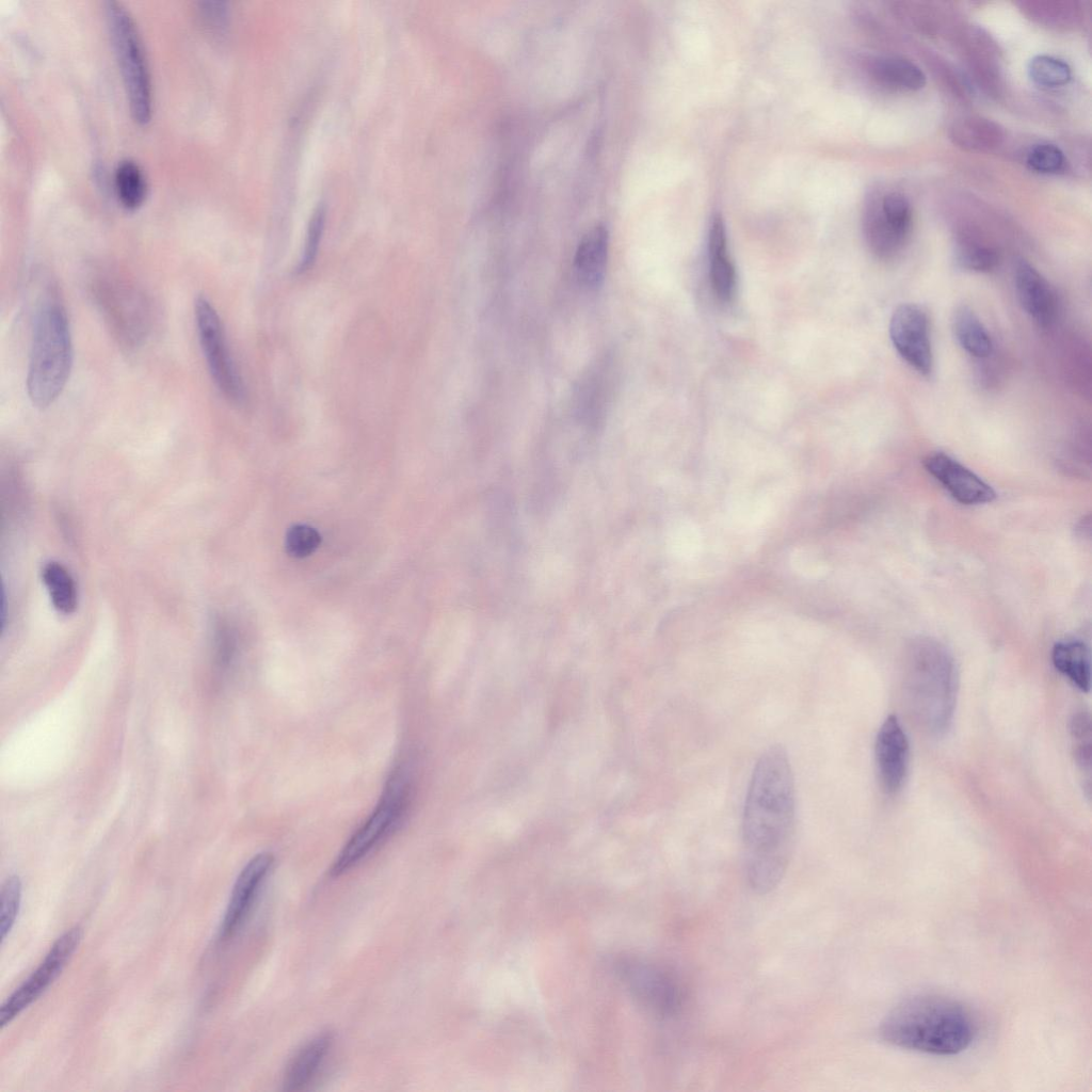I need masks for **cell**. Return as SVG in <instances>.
Segmentation results:
<instances>
[{"label":"cell","instance_id":"6da1fadb","mask_svg":"<svg viewBox=\"0 0 1092 1092\" xmlns=\"http://www.w3.org/2000/svg\"><path fill=\"white\" fill-rule=\"evenodd\" d=\"M794 828L791 766L785 749L772 745L754 767L743 810L744 871L754 892L767 894L783 879L791 856Z\"/></svg>","mask_w":1092,"mask_h":1092},{"label":"cell","instance_id":"7a4b0ae2","mask_svg":"<svg viewBox=\"0 0 1092 1092\" xmlns=\"http://www.w3.org/2000/svg\"><path fill=\"white\" fill-rule=\"evenodd\" d=\"M879 1034L884 1042L901 1048L949 1056L971 1044L976 1024L958 1000L921 994L897 1005L882 1021Z\"/></svg>","mask_w":1092,"mask_h":1092},{"label":"cell","instance_id":"3957f363","mask_svg":"<svg viewBox=\"0 0 1092 1092\" xmlns=\"http://www.w3.org/2000/svg\"><path fill=\"white\" fill-rule=\"evenodd\" d=\"M902 687L916 723L930 735H943L958 695V672L946 646L930 637L912 639L904 648Z\"/></svg>","mask_w":1092,"mask_h":1092},{"label":"cell","instance_id":"277c9868","mask_svg":"<svg viewBox=\"0 0 1092 1092\" xmlns=\"http://www.w3.org/2000/svg\"><path fill=\"white\" fill-rule=\"evenodd\" d=\"M73 366V342L64 305L51 290L34 318L26 386L32 404L50 406L63 391Z\"/></svg>","mask_w":1092,"mask_h":1092},{"label":"cell","instance_id":"5b68a950","mask_svg":"<svg viewBox=\"0 0 1092 1092\" xmlns=\"http://www.w3.org/2000/svg\"><path fill=\"white\" fill-rule=\"evenodd\" d=\"M106 15L131 114L138 123L146 124L151 116L152 92L149 67L138 28L119 2L108 1Z\"/></svg>","mask_w":1092,"mask_h":1092},{"label":"cell","instance_id":"8992f818","mask_svg":"<svg viewBox=\"0 0 1092 1092\" xmlns=\"http://www.w3.org/2000/svg\"><path fill=\"white\" fill-rule=\"evenodd\" d=\"M410 781L406 770L402 768H398L390 776L376 807L334 861L331 868L333 876L349 871L396 830L410 803Z\"/></svg>","mask_w":1092,"mask_h":1092},{"label":"cell","instance_id":"52a82bcc","mask_svg":"<svg viewBox=\"0 0 1092 1092\" xmlns=\"http://www.w3.org/2000/svg\"><path fill=\"white\" fill-rule=\"evenodd\" d=\"M94 295L118 343L140 347L150 327V307L143 293L117 276L106 274L94 284Z\"/></svg>","mask_w":1092,"mask_h":1092},{"label":"cell","instance_id":"ba28073f","mask_svg":"<svg viewBox=\"0 0 1092 1092\" xmlns=\"http://www.w3.org/2000/svg\"><path fill=\"white\" fill-rule=\"evenodd\" d=\"M194 316L198 341L215 386L227 400L241 404L245 398L244 385L228 349L221 319L206 296L196 298Z\"/></svg>","mask_w":1092,"mask_h":1092},{"label":"cell","instance_id":"9c48e42d","mask_svg":"<svg viewBox=\"0 0 1092 1092\" xmlns=\"http://www.w3.org/2000/svg\"><path fill=\"white\" fill-rule=\"evenodd\" d=\"M617 975L631 996L658 1018H670L682 1005V991L667 969L647 960L625 957L616 963Z\"/></svg>","mask_w":1092,"mask_h":1092},{"label":"cell","instance_id":"30bf717a","mask_svg":"<svg viewBox=\"0 0 1092 1092\" xmlns=\"http://www.w3.org/2000/svg\"><path fill=\"white\" fill-rule=\"evenodd\" d=\"M81 937L82 930L75 927L67 930L53 943L39 966L1 1006V1028H4L34 1002L57 979L77 950Z\"/></svg>","mask_w":1092,"mask_h":1092},{"label":"cell","instance_id":"8fae6325","mask_svg":"<svg viewBox=\"0 0 1092 1092\" xmlns=\"http://www.w3.org/2000/svg\"><path fill=\"white\" fill-rule=\"evenodd\" d=\"M889 336L903 360L922 375L931 373L933 355L929 321L921 307L915 304L898 306L890 319Z\"/></svg>","mask_w":1092,"mask_h":1092},{"label":"cell","instance_id":"7c38bea8","mask_svg":"<svg viewBox=\"0 0 1092 1092\" xmlns=\"http://www.w3.org/2000/svg\"><path fill=\"white\" fill-rule=\"evenodd\" d=\"M879 781L887 793L897 792L903 785L910 757L908 736L894 714L882 723L874 744Z\"/></svg>","mask_w":1092,"mask_h":1092},{"label":"cell","instance_id":"4fadbf2b","mask_svg":"<svg viewBox=\"0 0 1092 1092\" xmlns=\"http://www.w3.org/2000/svg\"><path fill=\"white\" fill-rule=\"evenodd\" d=\"M924 466L960 503L981 504L996 498L987 483L944 452L929 453L924 459Z\"/></svg>","mask_w":1092,"mask_h":1092},{"label":"cell","instance_id":"5bb4252c","mask_svg":"<svg viewBox=\"0 0 1092 1092\" xmlns=\"http://www.w3.org/2000/svg\"><path fill=\"white\" fill-rule=\"evenodd\" d=\"M273 855L268 852L252 857L239 873L222 920L220 935L231 937L246 918L259 889L273 866Z\"/></svg>","mask_w":1092,"mask_h":1092},{"label":"cell","instance_id":"9a60e30c","mask_svg":"<svg viewBox=\"0 0 1092 1092\" xmlns=\"http://www.w3.org/2000/svg\"><path fill=\"white\" fill-rule=\"evenodd\" d=\"M1017 298L1024 310L1040 325H1049L1057 314V299L1048 282L1026 260L1014 271Z\"/></svg>","mask_w":1092,"mask_h":1092},{"label":"cell","instance_id":"2e32d148","mask_svg":"<svg viewBox=\"0 0 1092 1092\" xmlns=\"http://www.w3.org/2000/svg\"><path fill=\"white\" fill-rule=\"evenodd\" d=\"M609 251V234L605 226L596 225L580 240L574 261L578 282L588 289H596L604 280Z\"/></svg>","mask_w":1092,"mask_h":1092},{"label":"cell","instance_id":"e0dca14e","mask_svg":"<svg viewBox=\"0 0 1092 1092\" xmlns=\"http://www.w3.org/2000/svg\"><path fill=\"white\" fill-rule=\"evenodd\" d=\"M708 254L711 287L719 300L728 302L736 291V271L728 255L725 226L719 215L710 224Z\"/></svg>","mask_w":1092,"mask_h":1092},{"label":"cell","instance_id":"ac0fdd59","mask_svg":"<svg viewBox=\"0 0 1092 1092\" xmlns=\"http://www.w3.org/2000/svg\"><path fill=\"white\" fill-rule=\"evenodd\" d=\"M333 1035L322 1032L296 1051L289 1062L284 1076V1089L300 1091L305 1089L317 1076L333 1045Z\"/></svg>","mask_w":1092,"mask_h":1092},{"label":"cell","instance_id":"d6986e66","mask_svg":"<svg viewBox=\"0 0 1092 1092\" xmlns=\"http://www.w3.org/2000/svg\"><path fill=\"white\" fill-rule=\"evenodd\" d=\"M950 139L959 147L970 151H987L1003 140L1001 127L982 116H964L953 122Z\"/></svg>","mask_w":1092,"mask_h":1092},{"label":"cell","instance_id":"ffe728a7","mask_svg":"<svg viewBox=\"0 0 1092 1092\" xmlns=\"http://www.w3.org/2000/svg\"><path fill=\"white\" fill-rule=\"evenodd\" d=\"M1055 668L1083 692L1090 689V651L1079 640L1060 641L1051 652Z\"/></svg>","mask_w":1092,"mask_h":1092},{"label":"cell","instance_id":"44dd1931","mask_svg":"<svg viewBox=\"0 0 1092 1092\" xmlns=\"http://www.w3.org/2000/svg\"><path fill=\"white\" fill-rule=\"evenodd\" d=\"M951 324L957 341L969 355L984 358L992 353V339L970 307L958 306L953 311Z\"/></svg>","mask_w":1092,"mask_h":1092},{"label":"cell","instance_id":"7402d4cb","mask_svg":"<svg viewBox=\"0 0 1092 1092\" xmlns=\"http://www.w3.org/2000/svg\"><path fill=\"white\" fill-rule=\"evenodd\" d=\"M873 78L888 87L917 91L926 83L924 71L913 62L898 57H883L870 66Z\"/></svg>","mask_w":1092,"mask_h":1092},{"label":"cell","instance_id":"603a6c76","mask_svg":"<svg viewBox=\"0 0 1092 1092\" xmlns=\"http://www.w3.org/2000/svg\"><path fill=\"white\" fill-rule=\"evenodd\" d=\"M42 575L53 607L64 614L74 612L78 603L77 588L66 567L50 561L44 565Z\"/></svg>","mask_w":1092,"mask_h":1092},{"label":"cell","instance_id":"cb8c5ba5","mask_svg":"<svg viewBox=\"0 0 1092 1092\" xmlns=\"http://www.w3.org/2000/svg\"><path fill=\"white\" fill-rule=\"evenodd\" d=\"M115 189L124 207L134 209L143 203L146 181L135 162L124 160L118 163L115 170Z\"/></svg>","mask_w":1092,"mask_h":1092},{"label":"cell","instance_id":"d4e9b609","mask_svg":"<svg viewBox=\"0 0 1092 1092\" xmlns=\"http://www.w3.org/2000/svg\"><path fill=\"white\" fill-rule=\"evenodd\" d=\"M1028 75L1037 85L1055 89L1063 86L1070 81L1071 69L1061 59L1043 54L1030 60Z\"/></svg>","mask_w":1092,"mask_h":1092},{"label":"cell","instance_id":"484cf974","mask_svg":"<svg viewBox=\"0 0 1092 1092\" xmlns=\"http://www.w3.org/2000/svg\"><path fill=\"white\" fill-rule=\"evenodd\" d=\"M880 212L890 229L904 242L912 224V209L906 197L888 193L878 200Z\"/></svg>","mask_w":1092,"mask_h":1092},{"label":"cell","instance_id":"4316f807","mask_svg":"<svg viewBox=\"0 0 1092 1092\" xmlns=\"http://www.w3.org/2000/svg\"><path fill=\"white\" fill-rule=\"evenodd\" d=\"M1073 740V755L1082 773L1090 783L1091 775V718L1088 711H1077L1070 723Z\"/></svg>","mask_w":1092,"mask_h":1092},{"label":"cell","instance_id":"83f0119b","mask_svg":"<svg viewBox=\"0 0 1092 1092\" xmlns=\"http://www.w3.org/2000/svg\"><path fill=\"white\" fill-rule=\"evenodd\" d=\"M1024 12L1046 25L1066 26L1075 20L1078 9L1071 1H1028L1023 2Z\"/></svg>","mask_w":1092,"mask_h":1092},{"label":"cell","instance_id":"f1b7e54d","mask_svg":"<svg viewBox=\"0 0 1092 1092\" xmlns=\"http://www.w3.org/2000/svg\"><path fill=\"white\" fill-rule=\"evenodd\" d=\"M21 882L12 876L5 880L1 888L0 933L3 942L13 929L21 902Z\"/></svg>","mask_w":1092,"mask_h":1092},{"label":"cell","instance_id":"f546056e","mask_svg":"<svg viewBox=\"0 0 1092 1092\" xmlns=\"http://www.w3.org/2000/svg\"><path fill=\"white\" fill-rule=\"evenodd\" d=\"M957 261L960 267L969 271L990 272L997 267L999 256L994 248L986 245L966 243L959 247Z\"/></svg>","mask_w":1092,"mask_h":1092},{"label":"cell","instance_id":"4dcf8cb0","mask_svg":"<svg viewBox=\"0 0 1092 1092\" xmlns=\"http://www.w3.org/2000/svg\"><path fill=\"white\" fill-rule=\"evenodd\" d=\"M1064 163L1062 150L1049 143L1037 144L1027 155L1028 166L1042 174H1056L1063 170Z\"/></svg>","mask_w":1092,"mask_h":1092},{"label":"cell","instance_id":"1f68e13d","mask_svg":"<svg viewBox=\"0 0 1092 1092\" xmlns=\"http://www.w3.org/2000/svg\"><path fill=\"white\" fill-rule=\"evenodd\" d=\"M324 207L318 206L309 221L305 247L303 251L302 258L296 267V274H303L314 266L318 255L319 244L324 229Z\"/></svg>","mask_w":1092,"mask_h":1092},{"label":"cell","instance_id":"d6a6232c","mask_svg":"<svg viewBox=\"0 0 1092 1092\" xmlns=\"http://www.w3.org/2000/svg\"><path fill=\"white\" fill-rule=\"evenodd\" d=\"M286 550L294 558L311 555L320 545L319 532L307 525H294L286 534Z\"/></svg>","mask_w":1092,"mask_h":1092},{"label":"cell","instance_id":"836d02e7","mask_svg":"<svg viewBox=\"0 0 1092 1092\" xmlns=\"http://www.w3.org/2000/svg\"><path fill=\"white\" fill-rule=\"evenodd\" d=\"M929 7L924 6L921 3L916 2H901L896 4V12L912 27H915L921 31H932L934 27V18Z\"/></svg>","mask_w":1092,"mask_h":1092},{"label":"cell","instance_id":"e575fe53","mask_svg":"<svg viewBox=\"0 0 1092 1092\" xmlns=\"http://www.w3.org/2000/svg\"><path fill=\"white\" fill-rule=\"evenodd\" d=\"M204 13L205 16L210 19L211 23L219 30H223L226 27L228 10L224 2L205 3Z\"/></svg>","mask_w":1092,"mask_h":1092}]
</instances>
